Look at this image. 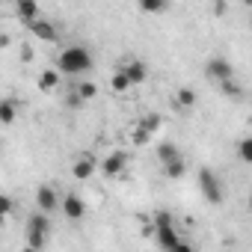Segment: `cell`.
Here are the masks:
<instances>
[{
	"mask_svg": "<svg viewBox=\"0 0 252 252\" xmlns=\"http://www.w3.org/2000/svg\"><path fill=\"white\" fill-rule=\"evenodd\" d=\"M184 172H187V160H184V158H178V160H172V163L163 166V175H166V178H181Z\"/></svg>",
	"mask_w": 252,
	"mask_h": 252,
	"instance_id": "e0dca14e",
	"label": "cell"
},
{
	"mask_svg": "<svg viewBox=\"0 0 252 252\" xmlns=\"http://www.w3.org/2000/svg\"><path fill=\"white\" fill-rule=\"evenodd\" d=\"M110 86H113V92H125V89H131L134 83H131L128 71H125V68L119 65V68H116V74H113V80H110Z\"/></svg>",
	"mask_w": 252,
	"mask_h": 252,
	"instance_id": "5bb4252c",
	"label": "cell"
},
{
	"mask_svg": "<svg viewBox=\"0 0 252 252\" xmlns=\"http://www.w3.org/2000/svg\"><path fill=\"white\" fill-rule=\"evenodd\" d=\"M3 214H12V199L9 196H3Z\"/></svg>",
	"mask_w": 252,
	"mask_h": 252,
	"instance_id": "4316f807",
	"label": "cell"
},
{
	"mask_svg": "<svg viewBox=\"0 0 252 252\" xmlns=\"http://www.w3.org/2000/svg\"><path fill=\"white\" fill-rule=\"evenodd\" d=\"M205 77H208V80H217V83H225V80H234V68H231L228 60L211 57V60L205 63Z\"/></svg>",
	"mask_w": 252,
	"mask_h": 252,
	"instance_id": "277c9868",
	"label": "cell"
},
{
	"mask_svg": "<svg viewBox=\"0 0 252 252\" xmlns=\"http://www.w3.org/2000/svg\"><path fill=\"white\" fill-rule=\"evenodd\" d=\"M249 214H252V193H249Z\"/></svg>",
	"mask_w": 252,
	"mask_h": 252,
	"instance_id": "f546056e",
	"label": "cell"
},
{
	"mask_svg": "<svg viewBox=\"0 0 252 252\" xmlns=\"http://www.w3.org/2000/svg\"><path fill=\"white\" fill-rule=\"evenodd\" d=\"M63 214H65L68 220H83V217H86L83 199H80L77 193H65V199H63Z\"/></svg>",
	"mask_w": 252,
	"mask_h": 252,
	"instance_id": "52a82bcc",
	"label": "cell"
},
{
	"mask_svg": "<svg viewBox=\"0 0 252 252\" xmlns=\"http://www.w3.org/2000/svg\"><path fill=\"white\" fill-rule=\"evenodd\" d=\"M125 163H128V155H125V152H113V155L101 163V169H104V175H119V172L125 169Z\"/></svg>",
	"mask_w": 252,
	"mask_h": 252,
	"instance_id": "30bf717a",
	"label": "cell"
},
{
	"mask_svg": "<svg viewBox=\"0 0 252 252\" xmlns=\"http://www.w3.org/2000/svg\"><path fill=\"white\" fill-rule=\"evenodd\" d=\"M158 246L163 249V252H172L178 243H181V237H178V231H175V225H169V228H158Z\"/></svg>",
	"mask_w": 252,
	"mask_h": 252,
	"instance_id": "9c48e42d",
	"label": "cell"
},
{
	"mask_svg": "<svg viewBox=\"0 0 252 252\" xmlns=\"http://www.w3.org/2000/svg\"><path fill=\"white\" fill-rule=\"evenodd\" d=\"M140 9L143 12H163V9H169V3H160V0H143Z\"/></svg>",
	"mask_w": 252,
	"mask_h": 252,
	"instance_id": "603a6c76",
	"label": "cell"
},
{
	"mask_svg": "<svg viewBox=\"0 0 252 252\" xmlns=\"http://www.w3.org/2000/svg\"><path fill=\"white\" fill-rule=\"evenodd\" d=\"M15 12L24 18V24H30V21L39 18V6L33 3V0H21V3H15Z\"/></svg>",
	"mask_w": 252,
	"mask_h": 252,
	"instance_id": "4fadbf2b",
	"label": "cell"
},
{
	"mask_svg": "<svg viewBox=\"0 0 252 252\" xmlns=\"http://www.w3.org/2000/svg\"><path fill=\"white\" fill-rule=\"evenodd\" d=\"M149 140H152V134H149V131H143V128H137V131H134V143H137V146H146Z\"/></svg>",
	"mask_w": 252,
	"mask_h": 252,
	"instance_id": "d4e9b609",
	"label": "cell"
},
{
	"mask_svg": "<svg viewBox=\"0 0 252 252\" xmlns=\"http://www.w3.org/2000/svg\"><path fill=\"white\" fill-rule=\"evenodd\" d=\"M175 101H178L181 107H193V104H196V92H193L190 86H181V89L175 92Z\"/></svg>",
	"mask_w": 252,
	"mask_h": 252,
	"instance_id": "ffe728a7",
	"label": "cell"
},
{
	"mask_svg": "<svg viewBox=\"0 0 252 252\" xmlns=\"http://www.w3.org/2000/svg\"><path fill=\"white\" fill-rule=\"evenodd\" d=\"M199 190H202L205 202H211V205H220L222 202V184L214 175V169H208V166L199 169Z\"/></svg>",
	"mask_w": 252,
	"mask_h": 252,
	"instance_id": "3957f363",
	"label": "cell"
},
{
	"mask_svg": "<svg viewBox=\"0 0 252 252\" xmlns=\"http://www.w3.org/2000/svg\"><path fill=\"white\" fill-rule=\"evenodd\" d=\"M178 158H184V155L178 152V146H175V143H169V140H166V143H158V160H160L163 166H166V163H172V160H178Z\"/></svg>",
	"mask_w": 252,
	"mask_h": 252,
	"instance_id": "8fae6325",
	"label": "cell"
},
{
	"mask_svg": "<svg viewBox=\"0 0 252 252\" xmlns=\"http://www.w3.org/2000/svg\"><path fill=\"white\" fill-rule=\"evenodd\" d=\"M122 68H125V71H128V77H131V83H143V80H146V74H149V68H146V63H140V60H131V63H125Z\"/></svg>",
	"mask_w": 252,
	"mask_h": 252,
	"instance_id": "7c38bea8",
	"label": "cell"
},
{
	"mask_svg": "<svg viewBox=\"0 0 252 252\" xmlns=\"http://www.w3.org/2000/svg\"><path fill=\"white\" fill-rule=\"evenodd\" d=\"M57 86H60V71H42L39 74V89L42 92H51Z\"/></svg>",
	"mask_w": 252,
	"mask_h": 252,
	"instance_id": "9a60e30c",
	"label": "cell"
},
{
	"mask_svg": "<svg viewBox=\"0 0 252 252\" xmlns=\"http://www.w3.org/2000/svg\"><path fill=\"white\" fill-rule=\"evenodd\" d=\"M48 240H51V220H48V214H30L27 217V246H33V249H45L48 246Z\"/></svg>",
	"mask_w": 252,
	"mask_h": 252,
	"instance_id": "7a4b0ae2",
	"label": "cell"
},
{
	"mask_svg": "<svg viewBox=\"0 0 252 252\" xmlns=\"http://www.w3.org/2000/svg\"><path fill=\"white\" fill-rule=\"evenodd\" d=\"M27 27H30V33H33L36 39H42V42H57V27H54L51 21L36 18V21H30Z\"/></svg>",
	"mask_w": 252,
	"mask_h": 252,
	"instance_id": "ba28073f",
	"label": "cell"
},
{
	"mask_svg": "<svg viewBox=\"0 0 252 252\" xmlns=\"http://www.w3.org/2000/svg\"><path fill=\"white\" fill-rule=\"evenodd\" d=\"M220 89H222V95H225V98H231V101H240V98H243V86H240V83H234V80L220 83Z\"/></svg>",
	"mask_w": 252,
	"mask_h": 252,
	"instance_id": "d6986e66",
	"label": "cell"
},
{
	"mask_svg": "<svg viewBox=\"0 0 252 252\" xmlns=\"http://www.w3.org/2000/svg\"><path fill=\"white\" fill-rule=\"evenodd\" d=\"M172 225V214L169 211H155V228H169Z\"/></svg>",
	"mask_w": 252,
	"mask_h": 252,
	"instance_id": "cb8c5ba5",
	"label": "cell"
},
{
	"mask_svg": "<svg viewBox=\"0 0 252 252\" xmlns=\"http://www.w3.org/2000/svg\"><path fill=\"white\" fill-rule=\"evenodd\" d=\"M36 208H39L42 214H54V211L60 208V199H57V190H54L51 184H42V187L36 190Z\"/></svg>",
	"mask_w": 252,
	"mask_h": 252,
	"instance_id": "5b68a950",
	"label": "cell"
},
{
	"mask_svg": "<svg viewBox=\"0 0 252 252\" xmlns=\"http://www.w3.org/2000/svg\"><path fill=\"white\" fill-rule=\"evenodd\" d=\"M21 60H24V63H27V60H33V51H30V48H24V51H21Z\"/></svg>",
	"mask_w": 252,
	"mask_h": 252,
	"instance_id": "83f0119b",
	"label": "cell"
},
{
	"mask_svg": "<svg viewBox=\"0 0 252 252\" xmlns=\"http://www.w3.org/2000/svg\"><path fill=\"white\" fill-rule=\"evenodd\" d=\"M21 252H39V249H33V246H24V249H21Z\"/></svg>",
	"mask_w": 252,
	"mask_h": 252,
	"instance_id": "f1b7e54d",
	"label": "cell"
},
{
	"mask_svg": "<svg viewBox=\"0 0 252 252\" xmlns=\"http://www.w3.org/2000/svg\"><path fill=\"white\" fill-rule=\"evenodd\" d=\"M140 128H143V131H149V134H155V131L160 128V116H158V113L143 116V119H140Z\"/></svg>",
	"mask_w": 252,
	"mask_h": 252,
	"instance_id": "7402d4cb",
	"label": "cell"
},
{
	"mask_svg": "<svg viewBox=\"0 0 252 252\" xmlns=\"http://www.w3.org/2000/svg\"><path fill=\"white\" fill-rule=\"evenodd\" d=\"M172 252H196V249H193V246H190L187 240H181V243H178V246H175Z\"/></svg>",
	"mask_w": 252,
	"mask_h": 252,
	"instance_id": "484cf974",
	"label": "cell"
},
{
	"mask_svg": "<svg viewBox=\"0 0 252 252\" xmlns=\"http://www.w3.org/2000/svg\"><path fill=\"white\" fill-rule=\"evenodd\" d=\"M0 122H3V125H12L15 122V101L12 98L0 101Z\"/></svg>",
	"mask_w": 252,
	"mask_h": 252,
	"instance_id": "2e32d148",
	"label": "cell"
},
{
	"mask_svg": "<svg viewBox=\"0 0 252 252\" xmlns=\"http://www.w3.org/2000/svg\"><path fill=\"white\" fill-rule=\"evenodd\" d=\"M95 169H98V160H95V155H80V158L71 163V175H74L77 181H86V178H92V175H95Z\"/></svg>",
	"mask_w": 252,
	"mask_h": 252,
	"instance_id": "8992f818",
	"label": "cell"
},
{
	"mask_svg": "<svg viewBox=\"0 0 252 252\" xmlns=\"http://www.w3.org/2000/svg\"><path fill=\"white\" fill-rule=\"evenodd\" d=\"M57 68L68 77H77V74H86L92 68V54L83 48V45H71V48H63V54L57 57Z\"/></svg>",
	"mask_w": 252,
	"mask_h": 252,
	"instance_id": "6da1fadb",
	"label": "cell"
},
{
	"mask_svg": "<svg viewBox=\"0 0 252 252\" xmlns=\"http://www.w3.org/2000/svg\"><path fill=\"white\" fill-rule=\"evenodd\" d=\"M237 158H240L243 163H252V137H243V140L237 143Z\"/></svg>",
	"mask_w": 252,
	"mask_h": 252,
	"instance_id": "44dd1931",
	"label": "cell"
},
{
	"mask_svg": "<svg viewBox=\"0 0 252 252\" xmlns=\"http://www.w3.org/2000/svg\"><path fill=\"white\" fill-rule=\"evenodd\" d=\"M74 95H77V101H92V98L98 95V86H95V83H89V80H83V83L74 89Z\"/></svg>",
	"mask_w": 252,
	"mask_h": 252,
	"instance_id": "ac0fdd59",
	"label": "cell"
}]
</instances>
